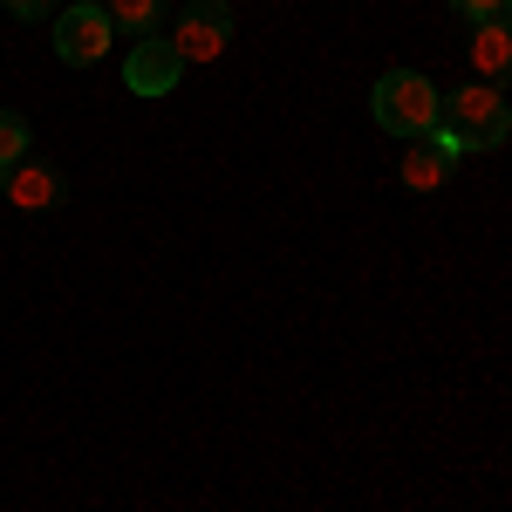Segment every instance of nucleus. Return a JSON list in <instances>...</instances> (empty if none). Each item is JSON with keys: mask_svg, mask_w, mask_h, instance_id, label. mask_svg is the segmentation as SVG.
<instances>
[{"mask_svg": "<svg viewBox=\"0 0 512 512\" xmlns=\"http://www.w3.org/2000/svg\"><path fill=\"white\" fill-rule=\"evenodd\" d=\"M506 28H512V14H506Z\"/></svg>", "mask_w": 512, "mask_h": 512, "instance_id": "dca6fc26", "label": "nucleus"}, {"mask_svg": "<svg viewBox=\"0 0 512 512\" xmlns=\"http://www.w3.org/2000/svg\"><path fill=\"white\" fill-rule=\"evenodd\" d=\"M103 14H110L117 35H137V41L164 35V0H103Z\"/></svg>", "mask_w": 512, "mask_h": 512, "instance_id": "1a4fd4ad", "label": "nucleus"}, {"mask_svg": "<svg viewBox=\"0 0 512 512\" xmlns=\"http://www.w3.org/2000/svg\"><path fill=\"white\" fill-rule=\"evenodd\" d=\"M506 14H512V0H506Z\"/></svg>", "mask_w": 512, "mask_h": 512, "instance_id": "2eb2a0df", "label": "nucleus"}, {"mask_svg": "<svg viewBox=\"0 0 512 512\" xmlns=\"http://www.w3.org/2000/svg\"><path fill=\"white\" fill-rule=\"evenodd\" d=\"M226 41H233V7H226V0H185L178 28H171L178 62H219Z\"/></svg>", "mask_w": 512, "mask_h": 512, "instance_id": "7ed1b4c3", "label": "nucleus"}, {"mask_svg": "<svg viewBox=\"0 0 512 512\" xmlns=\"http://www.w3.org/2000/svg\"><path fill=\"white\" fill-rule=\"evenodd\" d=\"M28 144H35V137H28V117H21V110H0V164L14 171V164L28 158Z\"/></svg>", "mask_w": 512, "mask_h": 512, "instance_id": "9d476101", "label": "nucleus"}, {"mask_svg": "<svg viewBox=\"0 0 512 512\" xmlns=\"http://www.w3.org/2000/svg\"><path fill=\"white\" fill-rule=\"evenodd\" d=\"M7 205H21V212H55L62 205V171H48V164L21 158L14 171H7Z\"/></svg>", "mask_w": 512, "mask_h": 512, "instance_id": "423d86ee", "label": "nucleus"}, {"mask_svg": "<svg viewBox=\"0 0 512 512\" xmlns=\"http://www.w3.org/2000/svg\"><path fill=\"white\" fill-rule=\"evenodd\" d=\"M0 7H7V14H14V21H41V14H48V7H55V0H0Z\"/></svg>", "mask_w": 512, "mask_h": 512, "instance_id": "f8f14e48", "label": "nucleus"}, {"mask_svg": "<svg viewBox=\"0 0 512 512\" xmlns=\"http://www.w3.org/2000/svg\"><path fill=\"white\" fill-rule=\"evenodd\" d=\"M178 76H185V62H178V48H171L164 35L137 41V48H130V62H123L130 96H171V89H178Z\"/></svg>", "mask_w": 512, "mask_h": 512, "instance_id": "39448f33", "label": "nucleus"}, {"mask_svg": "<svg viewBox=\"0 0 512 512\" xmlns=\"http://www.w3.org/2000/svg\"><path fill=\"white\" fill-rule=\"evenodd\" d=\"M437 137L465 158V151H499L512 137V110L506 96L492 89V82H465V89H451L444 96V117H437Z\"/></svg>", "mask_w": 512, "mask_h": 512, "instance_id": "f257e3e1", "label": "nucleus"}, {"mask_svg": "<svg viewBox=\"0 0 512 512\" xmlns=\"http://www.w3.org/2000/svg\"><path fill=\"white\" fill-rule=\"evenodd\" d=\"M369 110H376V123H383L390 137H403V144H417V137H437V117H444L437 89L417 76V69H390V76L376 82Z\"/></svg>", "mask_w": 512, "mask_h": 512, "instance_id": "f03ea898", "label": "nucleus"}, {"mask_svg": "<svg viewBox=\"0 0 512 512\" xmlns=\"http://www.w3.org/2000/svg\"><path fill=\"white\" fill-rule=\"evenodd\" d=\"M451 164H458V151L444 137H417V151H403V185L410 192H437L451 178Z\"/></svg>", "mask_w": 512, "mask_h": 512, "instance_id": "0eeeda50", "label": "nucleus"}, {"mask_svg": "<svg viewBox=\"0 0 512 512\" xmlns=\"http://www.w3.org/2000/svg\"><path fill=\"white\" fill-rule=\"evenodd\" d=\"M0 192H7V164H0Z\"/></svg>", "mask_w": 512, "mask_h": 512, "instance_id": "4468645a", "label": "nucleus"}, {"mask_svg": "<svg viewBox=\"0 0 512 512\" xmlns=\"http://www.w3.org/2000/svg\"><path fill=\"white\" fill-rule=\"evenodd\" d=\"M69 7H103V0H69Z\"/></svg>", "mask_w": 512, "mask_h": 512, "instance_id": "ddd939ff", "label": "nucleus"}, {"mask_svg": "<svg viewBox=\"0 0 512 512\" xmlns=\"http://www.w3.org/2000/svg\"><path fill=\"white\" fill-rule=\"evenodd\" d=\"M110 14L103 7H69L62 21H55V55L69 62V69H89V62H103L110 55Z\"/></svg>", "mask_w": 512, "mask_h": 512, "instance_id": "20e7f679", "label": "nucleus"}, {"mask_svg": "<svg viewBox=\"0 0 512 512\" xmlns=\"http://www.w3.org/2000/svg\"><path fill=\"white\" fill-rule=\"evenodd\" d=\"M458 14H472V21H499L506 14V0H451Z\"/></svg>", "mask_w": 512, "mask_h": 512, "instance_id": "9b49d317", "label": "nucleus"}, {"mask_svg": "<svg viewBox=\"0 0 512 512\" xmlns=\"http://www.w3.org/2000/svg\"><path fill=\"white\" fill-rule=\"evenodd\" d=\"M472 62H478V76L492 82H512V28L506 21H478V35H472Z\"/></svg>", "mask_w": 512, "mask_h": 512, "instance_id": "6e6552de", "label": "nucleus"}]
</instances>
